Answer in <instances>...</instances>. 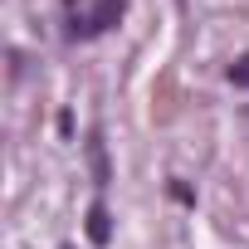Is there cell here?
<instances>
[{
    "instance_id": "cell-1",
    "label": "cell",
    "mask_w": 249,
    "mask_h": 249,
    "mask_svg": "<svg viewBox=\"0 0 249 249\" xmlns=\"http://www.w3.org/2000/svg\"><path fill=\"white\" fill-rule=\"evenodd\" d=\"M122 10H127V0H93L88 10H73L69 15V39H98V35H107L117 20H122Z\"/></svg>"
},
{
    "instance_id": "cell-2",
    "label": "cell",
    "mask_w": 249,
    "mask_h": 249,
    "mask_svg": "<svg viewBox=\"0 0 249 249\" xmlns=\"http://www.w3.org/2000/svg\"><path fill=\"white\" fill-rule=\"evenodd\" d=\"M83 230H88V239H93V244H107V239H112V215H107V205H103V200H93V205H88Z\"/></svg>"
},
{
    "instance_id": "cell-3",
    "label": "cell",
    "mask_w": 249,
    "mask_h": 249,
    "mask_svg": "<svg viewBox=\"0 0 249 249\" xmlns=\"http://www.w3.org/2000/svg\"><path fill=\"white\" fill-rule=\"evenodd\" d=\"M88 166H93V181H98V186H107V181H112V171H107V147H103V137H98V132L88 137Z\"/></svg>"
},
{
    "instance_id": "cell-4",
    "label": "cell",
    "mask_w": 249,
    "mask_h": 249,
    "mask_svg": "<svg viewBox=\"0 0 249 249\" xmlns=\"http://www.w3.org/2000/svg\"><path fill=\"white\" fill-rule=\"evenodd\" d=\"M230 83H234V88H249V54H239V59L230 64Z\"/></svg>"
},
{
    "instance_id": "cell-5",
    "label": "cell",
    "mask_w": 249,
    "mask_h": 249,
    "mask_svg": "<svg viewBox=\"0 0 249 249\" xmlns=\"http://www.w3.org/2000/svg\"><path fill=\"white\" fill-rule=\"evenodd\" d=\"M171 196H176V200H181V205H196V191H191V186H186V181H171Z\"/></svg>"
}]
</instances>
